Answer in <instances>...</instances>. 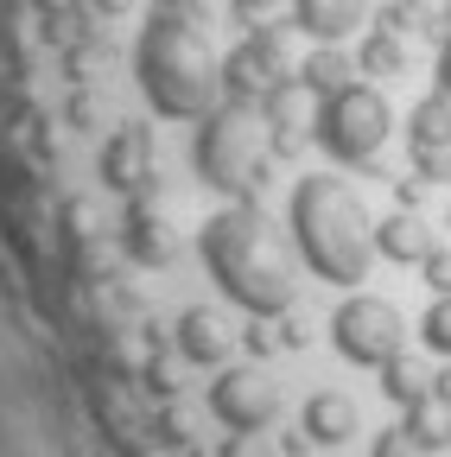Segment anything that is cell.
<instances>
[{
    "label": "cell",
    "instance_id": "6da1fadb",
    "mask_svg": "<svg viewBox=\"0 0 451 457\" xmlns=\"http://www.w3.org/2000/svg\"><path fill=\"white\" fill-rule=\"evenodd\" d=\"M197 254L210 279L222 286V299H236L248 318H280L299 299V273L287 242L273 236V222L255 204H230L197 228Z\"/></svg>",
    "mask_w": 451,
    "mask_h": 457
},
{
    "label": "cell",
    "instance_id": "7a4b0ae2",
    "mask_svg": "<svg viewBox=\"0 0 451 457\" xmlns=\"http://www.w3.org/2000/svg\"><path fill=\"white\" fill-rule=\"evenodd\" d=\"M287 228H293V248L299 261L330 279V286H363L369 279V261H375V222L363 210V197L344 185V179H312L293 185V204H287Z\"/></svg>",
    "mask_w": 451,
    "mask_h": 457
},
{
    "label": "cell",
    "instance_id": "3957f363",
    "mask_svg": "<svg viewBox=\"0 0 451 457\" xmlns=\"http://www.w3.org/2000/svg\"><path fill=\"white\" fill-rule=\"evenodd\" d=\"M134 77H140V96L153 102V114H165V121H204L222 102V57L179 13H153L140 26Z\"/></svg>",
    "mask_w": 451,
    "mask_h": 457
},
{
    "label": "cell",
    "instance_id": "277c9868",
    "mask_svg": "<svg viewBox=\"0 0 451 457\" xmlns=\"http://www.w3.org/2000/svg\"><path fill=\"white\" fill-rule=\"evenodd\" d=\"M267 153H273V140H267L261 108H236V102H216L191 140L197 179L236 204H255V191L267 185Z\"/></svg>",
    "mask_w": 451,
    "mask_h": 457
},
{
    "label": "cell",
    "instance_id": "5b68a950",
    "mask_svg": "<svg viewBox=\"0 0 451 457\" xmlns=\"http://www.w3.org/2000/svg\"><path fill=\"white\" fill-rule=\"evenodd\" d=\"M394 134V108L375 83H344L337 96L318 102V121H312V140L337 159V165H369Z\"/></svg>",
    "mask_w": 451,
    "mask_h": 457
},
{
    "label": "cell",
    "instance_id": "8992f818",
    "mask_svg": "<svg viewBox=\"0 0 451 457\" xmlns=\"http://www.w3.org/2000/svg\"><path fill=\"white\" fill-rule=\"evenodd\" d=\"M330 350L344 362H356V369H381V362H394L407 350V318L375 293H350L330 312Z\"/></svg>",
    "mask_w": 451,
    "mask_h": 457
},
{
    "label": "cell",
    "instance_id": "52a82bcc",
    "mask_svg": "<svg viewBox=\"0 0 451 457\" xmlns=\"http://www.w3.org/2000/svg\"><path fill=\"white\" fill-rule=\"evenodd\" d=\"M299 64L287 57V32L280 26H255L230 57H222V102L236 108H261L280 83H293Z\"/></svg>",
    "mask_w": 451,
    "mask_h": 457
},
{
    "label": "cell",
    "instance_id": "ba28073f",
    "mask_svg": "<svg viewBox=\"0 0 451 457\" xmlns=\"http://www.w3.org/2000/svg\"><path fill=\"white\" fill-rule=\"evenodd\" d=\"M210 413L230 432H267L273 413H280V387L261 369H222L210 381Z\"/></svg>",
    "mask_w": 451,
    "mask_h": 457
},
{
    "label": "cell",
    "instance_id": "9c48e42d",
    "mask_svg": "<svg viewBox=\"0 0 451 457\" xmlns=\"http://www.w3.org/2000/svg\"><path fill=\"white\" fill-rule=\"evenodd\" d=\"M146 179H153V134L146 128H115L108 146H102V185L134 197Z\"/></svg>",
    "mask_w": 451,
    "mask_h": 457
},
{
    "label": "cell",
    "instance_id": "30bf717a",
    "mask_svg": "<svg viewBox=\"0 0 451 457\" xmlns=\"http://www.w3.org/2000/svg\"><path fill=\"white\" fill-rule=\"evenodd\" d=\"M318 96L293 77V83H280L267 102H261V121H267V140H273V153H293L305 134H312V121H318V108H312Z\"/></svg>",
    "mask_w": 451,
    "mask_h": 457
},
{
    "label": "cell",
    "instance_id": "8fae6325",
    "mask_svg": "<svg viewBox=\"0 0 451 457\" xmlns=\"http://www.w3.org/2000/svg\"><path fill=\"white\" fill-rule=\"evenodd\" d=\"M369 20V0H293V26L312 45H344Z\"/></svg>",
    "mask_w": 451,
    "mask_h": 457
},
{
    "label": "cell",
    "instance_id": "7c38bea8",
    "mask_svg": "<svg viewBox=\"0 0 451 457\" xmlns=\"http://www.w3.org/2000/svg\"><path fill=\"white\" fill-rule=\"evenodd\" d=\"M121 248H128L134 267H165V261L179 254V236H172V222H165L153 204H128V216H121Z\"/></svg>",
    "mask_w": 451,
    "mask_h": 457
},
{
    "label": "cell",
    "instance_id": "4fadbf2b",
    "mask_svg": "<svg viewBox=\"0 0 451 457\" xmlns=\"http://www.w3.org/2000/svg\"><path fill=\"white\" fill-rule=\"evenodd\" d=\"M432 248H438V236H432V222L420 210H394V216L375 222V254L394 261V267H420Z\"/></svg>",
    "mask_w": 451,
    "mask_h": 457
},
{
    "label": "cell",
    "instance_id": "5bb4252c",
    "mask_svg": "<svg viewBox=\"0 0 451 457\" xmlns=\"http://www.w3.org/2000/svg\"><path fill=\"white\" fill-rule=\"evenodd\" d=\"M230 343H236V330H230V318H222V312H210V305H185V312H179V356H185V362L216 369L222 356H230Z\"/></svg>",
    "mask_w": 451,
    "mask_h": 457
},
{
    "label": "cell",
    "instance_id": "9a60e30c",
    "mask_svg": "<svg viewBox=\"0 0 451 457\" xmlns=\"http://www.w3.org/2000/svg\"><path fill=\"white\" fill-rule=\"evenodd\" d=\"M299 432H305L312 445H350V438H356V400L337 394V387L312 394L305 413H299Z\"/></svg>",
    "mask_w": 451,
    "mask_h": 457
},
{
    "label": "cell",
    "instance_id": "2e32d148",
    "mask_svg": "<svg viewBox=\"0 0 451 457\" xmlns=\"http://www.w3.org/2000/svg\"><path fill=\"white\" fill-rule=\"evenodd\" d=\"M363 71L350 64V57H344V45H318L312 57H305V64H299V83L324 102V96H337V89H344V83H356Z\"/></svg>",
    "mask_w": 451,
    "mask_h": 457
},
{
    "label": "cell",
    "instance_id": "e0dca14e",
    "mask_svg": "<svg viewBox=\"0 0 451 457\" xmlns=\"http://www.w3.org/2000/svg\"><path fill=\"white\" fill-rule=\"evenodd\" d=\"M407 146L413 153H451V96H426L413 108V121H407Z\"/></svg>",
    "mask_w": 451,
    "mask_h": 457
},
{
    "label": "cell",
    "instance_id": "ac0fdd59",
    "mask_svg": "<svg viewBox=\"0 0 451 457\" xmlns=\"http://www.w3.org/2000/svg\"><path fill=\"white\" fill-rule=\"evenodd\" d=\"M356 71L363 77H401L407 71V38H401V26H375L369 38H363V51H356Z\"/></svg>",
    "mask_w": 451,
    "mask_h": 457
},
{
    "label": "cell",
    "instance_id": "d6986e66",
    "mask_svg": "<svg viewBox=\"0 0 451 457\" xmlns=\"http://www.w3.org/2000/svg\"><path fill=\"white\" fill-rule=\"evenodd\" d=\"M426 451H445L451 445V400L445 394H426V400H413V407H407V420H401Z\"/></svg>",
    "mask_w": 451,
    "mask_h": 457
},
{
    "label": "cell",
    "instance_id": "ffe728a7",
    "mask_svg": "<svg viewBox=\"0 0 451 457\" xmlns=\"http://www.w3.org/2000/svg\"><path fill=\"white\" fill-rule=\"evenodd\" d=\"M438 387V375H426L413 356H394V362H381V394L394 400V407H413V400H426Z\"/></svg>",
    "mask_w": 451,
    "mask_h": 457
},
{
    "label": "cell",
    "instance_id": "44dd1931",
    "mask_svg": "<svg viewBox=\"0 0 451 457\" xmlns=\"http://www.w3.org/2000/svg\"><path fill=\"white\" fill-rule=\"evenodd\" d=\"M420 343L432 356H451V293H432V305L420 318Z\"/></svg>",
    "mask_w": 451,
    "mask_h": 457
},
{
    "label": "cell",
    "instance_id": "7402d4cb",
    "mask_svg": "<svg viewBox=\"0 0 451 457\" xmlns=\"http://www.w3.org/2000/svg\"><path fill=\"white\" fill-rule=\"evenodd\" d=\"M369 457H432L407 426H388V432H375V445H369Z\"/></svg>",
    "mask_w": 451,
    "mask_h": 457
},
{
    "label": "cell",
    "instance_id": "603a6c76",
    "mask_svg": "<svg viewBox=\"0 0 451 457\" xmlns=\"http://www.w3.org/2000/svg\"><path fill=\"white\" fill-rule=\"evenodd\" d=\"M216 457H280V451H273V438H267V432H230Z\"/></svg>",
    "mask_w": 451,
    "mask_h": 457
},
{
    "label": "cell",
    "instance_id": "cb8c5ba5",
    "mask_svg": "<svg viewBox=\"0 0 451 457\" xmlns=\"http://www.w3.org/2000/svg\"><path fill=\"white\" fill-rule=\"evenodd\" d=\"M420 273H426L432 293H451V248H432V254L420 261Z\"/></svg>",
    "mask_w": 451,
    "mask_h": 457
},
{
    "label": "cell",
    "instance_id": "d4e9b609",
    "mask_svg": "<svg viewBox=\"0 0 451 457\" xmlns=\"http://www.w3.org/2000/svg\"><path fill=\"white\" fill-rule=\"evenodd\" d=\"M210 0H159V13H179V20H197Z\"/></svg>",
    "mask_w": 451,
    "mask_h": 457
},
{
    "label": "cell",
    "instance_id": "484cf974",
    "mask_svg": "<svg viewBox=\"0 0 451 457\" xmlns=\"http://www.w3.org/2000/svg\"><path fill=\"white\" fill-rule=\"evenodd\" d=\"M230 7H236L242 20H267V13L280 7V0H230Z\"/></svg>",
    "mask_w": 451,
    "mask_h": 457
},
{
    "label": "cell",
    "instance_id": "4316f807",
    "mask_svg": "<svg viewBox=\"0 0 451 457\" xmlns=\"http://www.w3.org/2000/svg\"><path fill=\"white\" fill-rule=\"evenodd\" d=\"M438 96H451V38L438 45Z\"/></svg>",
    "mask_w": 451,
    "mask_h": 457
}]
</instances>
